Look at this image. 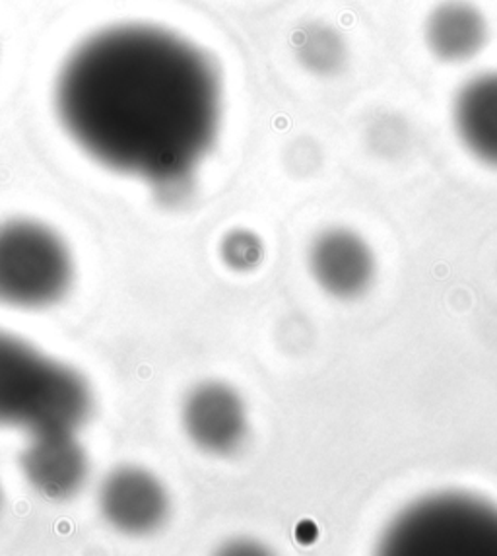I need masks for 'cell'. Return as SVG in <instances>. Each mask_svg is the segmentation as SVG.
I'll return each mask as SVG.
<instances>
[{
    "mask_svg": "<svg viewBox=\"0 0 497 556\" xmlns=\"http://www.w3.org/2000/svg\"><path fill=\"white\" fill-rule=\"evenodd\" d=\"M59 119L93 160L156 186H177L213 147L218 66L174 31L120 24L82 41L55 86Z\"/></svg>",
    "mask_w": 497,
    "mask_h": 556,
    "instance_id": "cell-1",
    "label": "cell"
},
{
    "mask_svg": "<svg viewBox=\"0 0 497 556\" xmlns=\"http://www.w3.org/2000/svg\"><path fill=\"white\" fill-rule=\"evenodd\" d=\"M90 410L92 393L78 371L0 333V425L31 434L76 432Z\"/></svg>",
    "mask_w": 497,
    "mask_h": 556,
    "instance_id": "cell-2",
    "label": "cell"
},
{
    "mask_svg": "<svg viewBox=\"0 0 497 556\" xmlns=\"http://www.w3.org/2000/svg\"><path fill=\"white\" fill-rule=\"evenodd\" d=\"M391 555H497V506L462 492H439L406 506L383 533Z\"/></svg>",
    "mask_w": 497,
    "mask_h": 556,
    "instance_id": "cell-3",
    "label": "cell"
},
{
    "mask_svg": "<svg viewBox=\"0 0 497 556\" xmlns=\"http://www.w3.org/2000/svg\"><path fill=\"white\" fill-rule=\"evenodd\" d=\"M73 257L46 224H0V302L14 307H46L65 296L73 282Z\"/></svg>",
    "mask_w": 497,
    "mask_h": 556,
    "instance_id": "cell-4",
    "label": "cell"
},
{
    "mask_svg": "<svg viewBox=\"0 0 497 556\" xmlns=\"http://www.w3.org/2000/svg\"><path fill=\"white\" fill-rule=\"evenodd\" d=\"M183 425L193 444L206 454H231L247 437V410L230 386L206 381L184 401Z\"/></svg>",
    "mask_w": 497,
    "mask_h": 556,
    "instance_id": "cell-5",
    "label": "cell"
},
{
    "mask_svg": "<svg viewBox=\"0 0 497 556\" xmlns=\"http://www.w3.org/2000/svg\"><path fill=\"white\" fill-rule=\"evenodd\" d=\"M100 508L113 528L129 535H146L164 526L169 498L164 484L146 469L120 467L105 477Z\"/></svg>",
    "mask_w": 497,
    "mask_h": 556,
    "instance_id": "cell-6",
    "label": "cell"
},
{
    "mask_svg": "<svg viewBox=\"0 0 497 556\" xmlns=\"http://www.w3.org/2000/svg\"><path fill=\"white\" fill-rule=\"evenodd\" d=\"M22 469L39 494L49 501H68L82 491L90 464L74 432H49L31 434Z\"/></svg>",
    "mask_w": 497,
    "mask_h": 556,
    "instance_id": "cell-7",
    "label": "cell"
},
{
    "mask_svg": "<svg viewBox=\"0 0 497 556\" xmlns=\"http://www.w3.org/2000/svg\"><path fill=\"white\" fill-rule=\"evenodd\" d=\"M309 267L319 287L336 298H356L371 285L375 257L368 241L348 228H331L317 236L309 250Z\"/></svg>",
    "mask_w": 497,
    "mask_h": 556,
    "instance_id": "cell-8",
    "label": "cell"
},
{
    "mask_svg": "<svg viewBox=\"0 0 497 556\" xmlns=\"http://www.w3.org/2000/svg\"><path fill=\"white\" fill-rule=\"evenodd\" d=\"M488 36V20L469 0H443L424 22L425 47L437 61L449 65L469 63L480 55Z\"/></svg>",
    "mask_w": 497,
    "mask_h": 556,
    "instance_id": "cell-9",
    "label": "cell"
},
{
    "mask_svg": "<svg viewBox=\"0 0 497 556\" xmlns=\"http://www.w3.org/2000/svg\"><path fill=\"white\" fill-rule=\"evenodd\" d=\"M453 127L462 147L497 169V71L472 76L453 98Z\"/></svg>",
    "mask_w": 497,
    "mask_h": 556,
    "instance_id": "cell-10",
    "label": "cell"
},
{
    "mask_svg": "<svg viewBox=\"0 0 497 556\" xmlns=\"http://www.w3.org/2000/svg\"><path fill=\"white\" fill-rule=\"evenodd\" d=\"M300 61L315 75H336L346 63V46L336 29L314 24L302 29L295 41Z\"/></svg>",
    "mask_w": 497,
    "mask_h": 556,
    "instance_id": "cell-11",
    "label": "cell"
},
{
    "mask_svg": "<svg viewBox=\"0 0 497 556\" xmlns=\"http://www.w3.org/2000/svg\"><path fill=\"white\" fill-rule=\"evenodd\" d=\"M260 257V245L253 233L233 232L224 241V260L235 269H248Z\"/></svg>",
    "mask_w": 497,
    "mask_h": 556,
    "instance_id": "cell-12",
    "label": "cell"
},
{
    "mask_svg": "<svg viewBox=\"0 0 497 556\" xmlns=\"http://www.w3.org/2000/svg\"><path fill=\"white\" fill-rule=\"evenodd\" d=\"M0 510H2V489H0Z\"/></svg>",
    "mask_w": 497,
    "mask_h": 556,
    "instance_id": "cell-13",
    "label": "cell"
}]
</instances>
